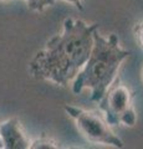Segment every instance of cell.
<instances>
[{
  "label": "cell",
  "instance_id": "obj_3",
  "mask_svg": "<svg viewBox=\"0 0 143 149\" xmlns=\"http://www.w3.org/2000/svg\"><path fill=\"white\" fill-rule=\"evenodd\" d=\"M98 109L103 113L111 127H133L137 122V114L133 106V95L118 76L114 78L102 98L98 101Z\"/></svg>",
  "mask_w": 143,
  "mask_h": 149
},
{
  "label": "cell",
  "instance_id": "obj_9",
  "mask_svg": "<svg viewBox=\"0 0 143 149\" xmlns=\"http://www.w3.org/2000/svg\"><path fill=\"white\" fill-rule=\"evenodd\" d=\"M61 1H65L67 4H70V5L77 8L78 10H84V1L82 0H61Z\"/></svg>",
  "mask_w": 143,
  "mask_h": 149
},
{
  "label": "cell",
  "instance_id": "obj_10",
  "mask_svg": "<svg viewBox=\"0 0 143 149\" xmlns=\"http://www.w3.org/2000/svg\"><path fill=\"white\" fill-rule=\"evenodd\" d=\"M3 148V143H1V141H0V149Z\"/></svg>",
  "mask_w": 143,
  "mask_h": 149
},
{
  "label": "cell",
  "instance_id": "obj_6",
  "mask_svg": "<svg viewBox=\"0 0 143 149\" xmlns=\"http://www.w3.org/2000/svg\"><path fill=\"white\" fill-rule=\"evenodd\" d=\"M59 148L61 147L54 139L46 137L45 134L36 138L35 141H31V144H30V149H59Z\"/></svg>",
  "mask_w": 143,
  "mask_h": 149
},
{
  "label": "cell",
  "instance_id": "obj_8",
  "mask_svg": "<svg viewBox=\"0 0 143 149\" xmlns=\"http://www.w3.org/2000/svg\"><path fill=\"white\" fill-rule=\"evenodd\" d=\"M133 34H135L136 41L143 47V21L136 24V26L133 27Z\"/></svg>",
  "mask_w": 143,
  "mask_h": 149
},
{
  "label": "cell",
  "instance_id": "obj_4",
  "mask_svg": "<svg viewBox=\"0 0 143 149\" xmlns=\"http://www.w3.org/2000/svg\"><path fill=\"white\" fill-rule=\"evenodd\" d=\"M63 109L75 122L76 128L86 141L114 148L123 147V141L112 130L103 113L101 114V112L84 109L71 104H65Z\"/></svg>",
  "mask_w": 143,
  "mask_h": 149
},
{
  "label": "cell",
  "instance_id": "obj_11",
  "mask_svg": "<svg viewBox=\"0 0 143 149\" xmlns=\"http://www.w3.org/2000/svg\"><path fill=\"white\" fill-rule=\"evenodd\" d=\"M0 1H10V0H0Z\"/></svg>",
  "mask_w": 143,
  "mask_h": 149
},
{
  "label": "cell",
  "instance_id": "obj_2",
  "mask_svg": "<svg viewBox=\"0 0 143 149\" xmlns=\"http://www.w3.org/2000/svg\"><path fill=\"white\" fill-rule=\"evenodd\" d=\"M128 56L130 51L119 45L116 34L103 36L98 29H96L89 58L71 82L72 92L78 95L89 90L90 100L98 102L117 77L119 67Z\"/></svg>",
  "mask_w": 143,
  "mask_h": 149
},
{
  "label": "cell",
  "instance_id": "obj_7",
  "mask_svg": "<svg viewBox=\"0 0 143 149\" xmlns=\"http://www.w3.org/2000/svg\"><path fill=\"white\" fill-rule=\"evenodd\" d=\"M24 1L31 11L44 13L47 8L54 6L57 0H24Z\"/></svg>",
  "mask_w": 143,
  "mask_h": 149
},
{
  "label": "cell",
  "instance_id": "obj_1",
  "mask_svg": "<svg viewBox=\"0 0 143 149\" xmlns=\"http://www.w3.org/2000/svg\"><path fill=\"white\" fill-rule=\"evenodd\" d=\"M96 29L97 24L66 17L61 34L52 36L31 58L30 74L39 81L67 87L89 58Z\"/></svg>",
  "mask_w": 143,
  "mask_h": 149
},
{
  "label": "cell",
  "instance_id": "obj_5",
  "mask_svg": "<svg viewBox=\"0 0 143 149\" xmlns=\"http://www.w3.org/2000/svg\"><path fill=\"white\" fill-rule=\"evenodd\" d=\"M0 141L4 149H30L31 144L16 117L0 122Z\"/></svg>",
  "mask_w": 143,
  "mask_h": 149
}]
</instances>
